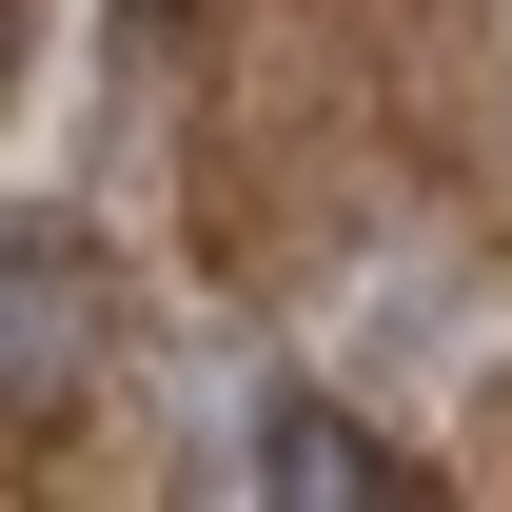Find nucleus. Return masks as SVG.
Segmentation results:
<instances>
[{
	"instance_id": "obj_2",
	"label": "nucleus",
	"mask_w": 512,
	"mask_h": 512,
	"mask_svg": "<svg viewBox=\"0 0 512 512\" xmlns=\"http://www.w3.org/2000/svg\"><path fill=\"white\" fill-rule=\"evenodd\" d=\"M256 493L276 512H394V493H434V473H414V453L394 434H355V414H335V394H256Z\"/></svg>"
},
{
	"instance_id": "obj_1",
	"label": "nucleus",
	"mask_w": 512,
	"mask_h": 512,
	"mask_svg": "<svg viewBox=\"0 0 512 512\" xmlns=\"http://www.w3.org/2000/svg\"><path fill=\"white\" fill-rule=\"evenodd\" d=\"M99 316H119L99 237H79V217H0V414H20V434L99 394Z\"/></svg>"
},
{
	"instance_id": "obj_3",
	"label": "nucleus",
	"mask_w": 512,
	"mask_h": 512,
	"mask_svg": "<svg viewBox=\"0 0 512 512\" xmlns=\"http://www.w3.org/2000/svg\"><path fill=\"white\" fill-rule=\"evenodd\" d=\"M0 99H20V0H0Z\"/></svg>"
}]
</instances>
